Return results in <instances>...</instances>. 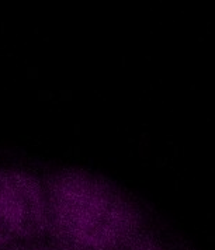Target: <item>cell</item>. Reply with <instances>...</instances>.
I'll list each match as a JSON object with an SVG mask.
<instances>
[{"label": "cell", "instance_id": "obj_2", "mask_svg": "<svg viewBox=\"0 0 215 250\" xmlns=\"http://www.w3.org/2000/svg\"><path fill=\"white\" fill-rule=\"evenodd\" d=\"M48 228L44 183L16 169H0V250Z\"/></svg>", "mask_w": 215, "mask_h": 250}, {"label": "cell", "instance_id": "obj_1", "mask_svg": "<svg viewBox=\"0 0 215 250\" xmlns=\"http://www.w3.org/2000/svg\"><path fill=\"white\" fill-rule=\"evenodd\" d=\"M44 183L48 228L83 250H115L132 242L139 215L118 188L82 170H61Z\"/></svg>", "mask_w": 215, "mask_h": 250}]
</instances>
